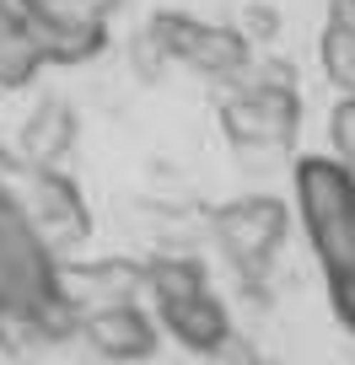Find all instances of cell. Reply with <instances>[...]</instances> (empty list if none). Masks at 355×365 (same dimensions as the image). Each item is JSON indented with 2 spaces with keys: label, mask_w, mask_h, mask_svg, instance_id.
<instances>
[{
  "label": "cell",
  "mask_w": 355,
  "mask_h": 365,
  "mask_svg": "<svg viewBox=\"0 0 355 365\" xmlns=\"http://www.w3.org/2000/svg\"><path fill=\"white\" fill-rule=\"evenodd\" d=\"M318 65L339 91H355V38L339 33V27H323L318 33Z\"/></svg>",
  "instance_id": "12"
},
{
  "label": "cell",
  "mask_w": 355,
  "mask_h": 365,
  "mask_svg": "<svg viewBox=\"0 0 355 365\" xmlns=\"http://www.w3.org/2000/svg\"><path fill=\"white\" fill-rule=\"evenodd\" d=\"M329 307H334V322L355 339V274H339L329 279Z\"/></svg>",
  "instance_id": "15"
},
{
  "label": "cell",
  "mask_w": 355,
  "mask_h": 365,
  "mask_svg": "<svg viewBox=\"0 0 355 365\" xmlns=\"http://www.w3.org/2000/svg\"><path fill=\"white\" fill-rule=\"evenodd\" d=\"M231 27H237L253 48H269L280 38V11H275V6H264V0H248V6H242V22H231Z\"/></svg>",
  "instance_id": "14"
},
{
  "label": "cell",
  "mask_w": 355,
  "mask_h": 365,
  "mask_svg": "<svg viewBox=\"0 0 355 365\" xmlns=\"http://www.w3.org/2000/svg\"><path fill=\"white\" fill-rule=\"evenodd\" d=\"M27 11H33V0H0V16H16V22H27Z\"/></svg>",
  "instance_id": "18"
},
{
  "label": "cell",
  "mask_w": 355,
  "mask_h": 365,
  "mask_svg": "<svg viewBox=\"0 0 355 365\" xmlns=\"http://www.w3.org/2000/svg\"><path fill=\"white\" fill-rule=\"evenodd\" d=\"M242 365H275V360H242Z\"/></svg>",
  "instance_id": "19"
},
{
  "label": "cell",
  "mask_w": 355,
  "mask_h": 365,
  "mask_svg": "<svg viewBox=\"0 0 355 365\" xmlns=\"http://www.w3.org/2000/svg\"><path fill=\"white\" fill-rule=\"evenodd\" d=\"M156 328H161V339H178L189 354H221L231 344V307L216 290H199V296H189V301L161 307Z\"/></svg>",
  "instance_id": "9"
},
{
  "label": "cell",
  "mask_w": 355,
  "mask_h": 365,
  "mask_svg": "<svg viewBox=\"0 0 355 365\" xmlns=\"http://www.w3.org/2000/svg\"><path fill=\"white\" fill-rule=\"evenodd\" d=\"M323 27H339V33L355 38V0H329V22Z\"/></svg>",
  "instance_id": "17"
},
{
  "label": "cell",
  "mask_w": 355,
  "mask_h": 365,
  "mask_svg": "<svg viewBox=\"0 0 355 365\" xmlns=\"http://www.w3.org/2000/svg\"><path fill=\"white\" fill-rule=\"evenodd\" d=\"M199 290H210V269L199 263V252H156V258L140 263V296L156 312L199 296Z\"/></svg>",
  "instance_id": "10"
},
{
  "label": "cell",
  "mask_w": 355,
  "mask_h": 365,
  "mask_svg": "<svg viewBox=\"0 0 355 365\" xmlns=\"http://www.w3.org/2000/svg\"><path fill=\"white\" fill-rule=\"evenodd\" d=\"M49 70L44 48H38L33 27L16 22V16H0V91H27L38 86Z\"/></svg>",
  "instance_id": "11"
},
{
  "label": "cell",
  "mask_w": 355,
  "mask_h": 365,
  "mask_svg": "<svg viewBox=\"0 0 355 365\" xmlns=\"http://www.w3.org/2000/svg\"><path fill=\"white\" fill-rule=\"evenodd\" d=\"M129 65H135V76H140V81H161L167 59H161V54H156V43L140 33V38H129Z\"/></svg>",
  "instance_id": "16"
},
{
  "label": "cell",
  "mask_w": 355,
  "mask_h": 365,
  "mask_svg": "<svg viewBox=\"0 0 355 365\" xmlns=\"http://www.w3.org/2000/svg\"><path fill=\"white\" fill-rule=\"evenodd\" d=\"M22 178H27L22 210H27V220L38 226L44 242H70V247H81V242L92 237V205H86L81 182L70 178L65 167H27Z\"/></svg>",
  "instance_id": "7"
},
{
  "label": "cell",
  "mask_w": 355,
  "mask_h": 365,
  "mask_svg": "<svg viewBox=\"0 0 355 365\" xmlns=\"http://www.w3.org/2000/svg\"><path fill=\"white\" fill-rule=\"evenodd\" d=\"M291 215L318 258L323 279L355 274V172L329 150H301L291 161Z\"/></svg>",
  "instance_id": "1"
},
{
  "label": "cell",
  "mask_w": 355,
  "mask_h": 365,
  "mask_svg": "<svg viewBox=\"0 0 355 365\" xmlns=\"http://www.w3.org/2000/svg\"><path fill=\"white\" fill-rule=\"evenodd\" d=\"M0 103H6V91H0Z\"/></svg>",
  "instance_id": "20"
},
{
  "label": "cell",
  "mask_w": 355,
  "mask_h": 365,
  "mask_svg": "<svg viewBox=\"0 0 355 365\" xmlns=\"http://www.w3.org/2000/svg\"><path fill=\"white\" fill-rule=\"evenodd\" d=\"M76 339L114 365H146L161 349L156 312H146L140 301H108V307H86L76 317Z\"/></svg>",
  "instance_id": "6"
},
{
  "label": "cell",
  "mask_w": 355,
  "mask_h": 365,
  "mask_svg": "<svg viewBox=\"0 0 355 365\" xmlns=\"http://www.w3.org/2000/svg\"><path fill=\"white\" fill-rule=\"evenodd\" d=\"M146 38L156 43V54L167 59V65H184V70H194V76H205V81H221V86H231V81L248 70V59L259 54L231 22H205V16L178 11V6L151 11Z\"/></svg>",
  "instance_id": "3"
},
{
  "label": "cell",
  "mask_w": 355,
  "mask_h": 365,
  "mask_svg": "<svg viewBox=\"0 0 355 365\" xmlns=\"http://www.w3.org/2000/svg\"><path fill=\"white\" fill-rule=\"evenodd\" d=\"M76 140H81L76 103L44 91V97L22 113V124H16V156H22V167H65V156L76 150Z\"/></svg>",
  "instance_id": "8"
},
{
  "label": "cell",
  "mask_w": 355,
  "mask_h": 365,
  "mask_svg": "<svg viewBox=\"0 0 355 365\" xmlns=\"http://www.w3.org/2000/svg\"><path fill=\"white\" fill-rule=\"evenodd\" d=\"M221 135L237 150H291L301 135V86H248L231 81L221 97Z\"/></svg>",
  "instance_id": "4"
},
{
  "label": "cell",
  "mask_w": 355,
  "mask_h": 365,
  "mask_svg": "<svg viewBox=\"0 0 355 365\" xmlns=\"http://www.w3.org/2000/svg\"><path fill=\"white\" fill-rule=\"evenodd\" d=\"M291 226H296V215H291V205L280 194H237L210 210V242L237 269L242 285H259L269 274V263L286 247Z\"/></svg>",
  "instance_id": "2"
},
{
  "label": "cell",
  "mask_w": 355,
  "mask_h": 365,
  "mask_svg": "<svg viewBox=\"0 0 355 365\" xmlns=\"http://www.w3.org/2000/svg\"><path fill=\"white\" fill-rule=\"evenodd\" d=\"M329 156L355 172V91H339L329 108Z\"/></svg>",
  "instance_id": "13"
},
{
  "label": "cell",
  "mask_w": 355,
  "mask_h": 365,
  "mask_svg": "<svg viewBox=\"0 0 355 365\" xmlns=\"http://www.w3.org/2000/svg\"><path fill=\"white\" fill-rule=\"evenodd\" d=\"M38 48H44L49 70H70V65H92L108 48V11L86 6V0H33L27 11Z\"/></svg>",
  "instance_id": "5"
}]
</instances>
